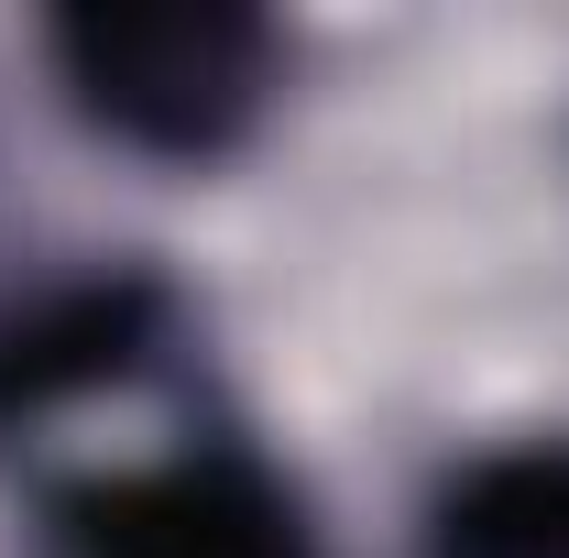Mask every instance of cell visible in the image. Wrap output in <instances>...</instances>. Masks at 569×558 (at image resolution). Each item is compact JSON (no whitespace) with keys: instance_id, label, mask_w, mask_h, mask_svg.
I'll use <instances>...</instances> for the list:
<instances>
[{"instance_id":"cell-3","label":"cell","mask_w":569,"mask_h":558,"mask_svg":"<svg viewBox=\"0 0 569 558\" xmlns=\"http://www.w3.org/2000/svg\"><path fill=\"white\" fill-rule=\"evenodd\" d=\"M417 558H569V438L471 449L427 492Z\"/></svg>"},{"instance_id":"cell-1","label":"cell","mask_w":569,"mask_h":558,"mask_svg":"<svg viewBox=\"0 0 569 558\" xmlns=\"http://www.w3.org/2000/svg\"><path fill=\"white\" fill-rule=\"evenodd\" d=\"M33 558H329L307 492L230 406L110 460H33Z\"/></svg>"},{"instance_id":"cell-2","label":"cell","mask_w":569,"mask_h":558,"mask_svg":"<svg viewBox=\"0 0 569 558\" xmlns=\"http://www.w3.org/2000/svg\"><path fill=\"white\" fill-rule=\"evenodd\" d=\"M44 67L99 142L142 165H230L284 99L296 44L274 11H241V0H176V11L88 0L44 22Z\"/></svg>"}]
</instances>
